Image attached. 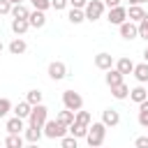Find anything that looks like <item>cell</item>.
Wrapping results in <instances>:
<instances>
[{
  "mask_svg": "<svg viewBox=\"0 0 148 148\" xmlns=\"http://www.w3.org/2000/svg\"><path fill=\"white\" fill-rule=\"evenodd\" d=\"M104 139H106V125H104V123H92V125L88 127V136H86L88 146H90V148H102Z\"/></svg>",
  "mask_w": 148,
  "mask_h": 148,
  "instance_id": "1",
  "label": "cell"
},
{
  "mask_svg": "<svg viewBox=\"0 0 148 148\" xmlns=\"http://www.w3.org/2000/svg\"><path fill=\"white\" fill-rule=\"evenodd\" d=\"M67 132H69V127L62 125L60 120H46V125H44V136H49V139H62V136H67Z\"/></svg>",
  "mask_w": 148,
  "mask_h": 148,
  "instance_id": "2",
  "label": "cell"
},
{
  "mask_svg": "<svg viewBox=\"0 0 148 148\" xmlns=\"http://www.w3.org/2000/svg\"><path fill=\"white\" fill-rule=\"evenodd\" d=\"M46 120H49V109H46L44 104H37V106H32L28 123H30L32 127H44V125H46Z\"/></svg>",
  "mask_w": 148,
  "mask_h": 148,
  "instance_id": "3",
  "label": "cell"
},
{
  "mask_svg": "<svg viewBox=\"0 0 148 148\" xmlns=\"http://www.w3.org/2000/svg\"><path fill=\"white\" fill-rule=\"evenodd\" d=\"M62 104H65V109H69V111H81L83 109V97L79 95V92H74V90H65L62 92Z\"/></svg>",
  "mask_w": 148,
  "mask_h": 148,
  "instance_id": "4",
  "label": "cell"
},
{
  "mask_svg": "<svg viewBox=\"0 0 148 148\" xmlns=\"http://www.w3.org/2000/svg\"><path fill=\"white\" fill-rule=\"evenodd\" d=\"M83 12H86V21H97L104 14V2L102 0H88Z\"/></svg>",
  "mask_w": 148,
  "mask_h": 148,
  "instance_id": "5",
  "label": "cell"
},
{
  "mask_svg": "<svg viewBox=\"0 0 148 148\" xmlns=\"http://www.w3.org/2000/svg\"><path fill=\"white\" fill-rule=\"evenodd\" d=\"M106 21H109V23H113V25H123V23L127 21V7L118 5V7L109 9V14H106Z\"/></svg>",
  "mask_w": 148,
  "mask_h": 148,
  "instance_id": "6",
  "label": "cell"
},
{
  "mask_svg": "<svg viewBox=\"0 0 148 148\" xmlns=\"http://www.w3.org/2000/svg\"><path fill=\"white\" fill-rule=\"evenodd\" d=\"M49 76H51L53 81H62V79L67 76V67H65V62H60V60L49 62Z\"/></svg>",
  "mask_w": 148,
  "mask_h": 148,
  "instance_id": "7",
  "label": "cell"
},
{
  "mask_svg": "<svg viewBox=\"0 0 148 148\" xmlns=\"http://www.w3.org/2000/svg\"><path fill=\"white\" fill-rule=\"evenodd\" d=\"M113 62H116V60H113V56H111V53H104V51H102V53H97V56H95V67H97V69L109 72V69H113Z\"/></svg>",
  "mask_w": 148,
  "mask_h": 148,
  "instance_id": "8",
  "label": "cell"
},
{
  "mask_svg": "<svg viewBox=\"0 0 148 148\" xmlns=\"http://www.w3.org/2000/svg\"><path fill=\"white\" fill-rule=\"evenodd\" d=\"M118 28H120V37H123V39H136V37H139V25L132 23V21H125V23L118 25Z\"/></svg>",
  "mask_w": 148,
  "mask_h": 148,
  "instance_id": "9",
  "label": "cell"
},
{
  "mask_svg": "<svg viewBox=\"0 0 148 148\" xmlns=\"http://www.w3.org/2000/svg\"><path fill=\"white\" fill-rule=\"evenodd\" d=\"M102 123H104L106 127H116V125L120 123V113H118L116 109H104V111H102Z\"/></svg>",
  "mask_w": 148,
  "mask_h": 148,
  "instance_id": "10",
  "label": "cell"
},
{
  "mask_svg": "<svg viewBox=\"0 0 148 148\" xmlns=\"http://www.w3.org/2000/svg\"><path fill=\"white\" fill-rule=\"evenodd\" d=\"M42 136H44V127H32V125H28V127L23 130V139L30 141V143H37Z\"/></svg>",
  "mask_w": 148,
  "mask_h": 148,
  "instance_id": "11",
  "label": "cell"
},
{
  "mask_svg": "<svg viewBox=\"0 0 148 148\" xmlns=\"http://www.w3.org/2000/svg\"><path fill=\"white\" fill-rule=\"evenodd\" d=\"M143 16H146V12H143L141 5H132V7L127 9V21H132V23H136V25L143 21Z\"/></svg>",
  "mask_w": 148,
  "mask_h": 148,
  "instance_id": "12",
  "label": "cell"
},
{
  "mask_svg": "<svg viewBox=\"0 0 148 148\" xmlns=\"http://www.w3.org/2000/svg\"><path fill=\"white\" fill-rule=\"evenodd\" d=\"M130 99H132V102H136V104H143V102L148 99V88H143V86L139 83L136 88H132V90H130Z\"/></svg>",
  "mask_w": 148,
  "mask_h": 148,
  "instance_id": "13",
  "label": "cell"
},
{
  "mask_svg": "<svg viewBox=\"0 0 148 148\" xmlns=\"http://www.w3.org/2000/svg\"><path fill=\"white\" fill-rule=\"evenodd\" d=\"M28 23H30V28H44V25H46V14L35 9V12H30Z\"/></svg>",
  "mask_w": 148,
  "mask_h": 148,
  "instance_id": "14",
  "label": "cell"
},
{
  "mask_svg": "<svg viewBox=\"0 0 148 148\" xmlns=\"http://www.w3.org/2000/svg\"><path fill=\"white\" fill-rule=\"evenodd\" d=\"M123 79H125V76H123L116 67H113V69H109V72H106V76H104V81H106V86H109V88L120 86V83H123Z\"/></svg>",
  "mask_w": 148,
  "mask_h": 148,
  "instance_id": "15",
  "label": "cell"
},
{
  "mask_svg": "<svg viewBox=\"0 0 148 148\" xmlns=\"http://www.w3.org/2000/svg\"><path fill=\"white\" fill-rule=\"evenodd\" d=\"M116 69L125 76V74H134V62L130 60V58H118L116 60Z\"/></svg>",
  "mask_w": 148,
  "mask_h": 148,
  "instance_id": "16",
  "label": "cell"
},
{
  "mask_svg": "<svg viewBox=\"0 0 148 148\" xmlns=\"http://www.w3.org/2000/svg\"><path fill=\"white\" fill-rule=\"evenodd\" d=\"M7 49H9V53H12V56H21V53H25L28 44H25L21 37H16V39H12V42H9V46H7Z\"/></svg>",
  "mask_w": 148,
  "mask_h": 148,
  "instance_id": "17",
  "label": "cell"
},
{
  "mask_svg": "<svg viewBox=\"0 0 148 148\" xmlns=\"http://www.w3.org/2000/svg\"><path fill=\"white\" fill-rule=\"evenodd\" d=\"M30 111H32V106L23 99V102H18L16 106H14V116L16 118H21V120H25V118H30Z\"/></svg>",
  "mask_w": 148,
  "mask_h": 148,
  "instance_id": "18",
  "label": "cell"
},
{
  "mask_svg": "<svg viewBox=\"0 0 148 148\" xmlns=\"http://www.w3.org/2000/svg\"><path fill=\"white\" fill-rule=\"evenodd\" d=\"M5 127H7V134H21V132L25 130V127H23V120H21V118H16V116H14V118H9Z\"/></svg>",
  "mask_w": 148,
  "mask_h": 148,
  "instance_id": "19",
  "label": "cell"
},
{
  "mask_svg": "<svg viewBox=\"0 0 148 148\" xmlns=\"http://www.w3.org/2000/svg\"><path fill=\"white\" fill-rule=\"evenodd\" d=\"M28 28H30L28 18H12V32H14V35H18V37H21Z\"/></svg>",
  "mask_w": 148,
  "mask_h": 148,
  "instance_id": "20",
  "label": "cell"
},
{
  "mask_svg": "<svg viewBox=\"0 0 148 148\" xmlns=\"http://www.w3.org/2000/svg\"><path fill=\"white\" fill-rule=\"evenodd\" d=\"M69 136H74V139H86V136H88V127L81 125V123H72V125H69Z\"/></svg>",
  "mask_w": 148,
  "mask_h": 148,
  "instance_id": "21",
  "label": "cell"
},
{
  "mask_svg": "<svg viewBox=\"0 0 148 148\" xmlns=\"http://www.w3.org/2000/svg\"><path fill=\"white\" fill-rule=\"evenodd\" d=\"M134 76H136L139 83H146V81H148V62L134 65Z\"/></svg>",
  "mask_w": 148,
  "mask_h": 148,
  "instance_id": "22",
  "label": "cell"
},
{
  "mask_svg": "<svg viewBox=\"0 0 148 148\" xmlns=\"http://www.w3.org/2000/svg\"><path fill=\"white\" fill-rule=\"evenodd\" d=\"M5 148H23V136L21 134H7Z\"/></svg>",
  "mask_w": 148,
  "mask_h": 148,
  "instance_id": "23",
  "label": "cell"
},
{
  "mask_svg": "<svg viewBox=\"0 0 148 148\" xmlns=\"http://www.w3.org/2000/svg\"><path fill=\"white\" fill-rule=\"evenodd\" d=\"M67 18H69V23L79 25V23H83V21H86V12H83V9H69Z\"/></svg>",
  "mask_w": 148,
  "mask_h": 148,
  "instance_id": "24",
  "label": "cell"
},
{
  "mask_svg": "<svg viewBox=\"0 0 148 148\" xmlns=\"http://www.w3.org/2000/svg\"><path fill=\"white\" fill-rule=\"evenodd\" d=\"M30 16V9L25 5H14L12 7V18H28Z\"/></svg>",
  "mask_w": 148,
  "mask_h": 148,
  "instance_id": "25",
  "label": "cell"
},
{
  "mask_svg": "<svg viewBox=\"0 0 148 148\" xmlns=\"http://www.w3.org/2000/svg\"><path fill=\"white\" fill-rule=\"evenodd\" d=\"M74 118H76V113H74V111H69V109H65V111H60V113H58V118H56V120H60L62 125H67V127H69V125L74 123Z\"/></svg>",
  "mask_w": 148,
  "mask_h": 148,
  "instance_id": "26",
  "label": "cell"
},
{
  "mask_svg": "<svg viewBox=\"0 0 148 148\" xmlns=\"http://www.w3.org/2000/svg\"><path fill=\"white\" fill-rule=\"evenodd\" d=\"M139 125L148 130V99L143 104H139Z\"/></svg>",
  "mask_w": 148,
  "mask_h": 148,
  "instance_id": "27",
  "label": "cell"
},
{
  "mask_svg": "<svg viewBox=\"0 0 148 148\" xmlns=\"http://www.w3.org/2000/svg\"><path fill=\"white\" fill-rule=\"evenodd\" d=\"M111 95H113L116 99H125V97H130V88H127L125 83H120V86L111 88Z\"/></svg>",
  "mask_w": 148,
  "mask_h": 148,
  "instance_id": "28",
  "label": "cell"
},
{
  "mask_svg": "<svg viewBox=\"0 0 148 148\" xmlns=\"http://www.w3.org/2000/svg\"><path fill=\"white\" fill-rule=\"evenodd\" d=\"M25 102H28L30 106H37V104H42V90H28V95H25Z\"/></svg>",
  "mask_w": 148,
  "mask_h": 148,
  "instance_id": "29",
  "label": "cell"
},
{
  "mask_svg": "<svg viewBox=\"0 0 148 148\" xmlns=\"http://www.w3.org/2000/svg\"><path fill=\"white\" fill-rule=\"evenodd\" d=\"M74 123H81V125L90 127V125H92V116H90L88 111H76V118H74Z\"/></svg>",
  "mask_w": 148,
  "mask_h": 148,
  "instance_id": "30",
  "label": "cell"
},
{
  "mask_svg": "<svg viewBox=\"0 0 148 148\" xmlns=\"http://www.w3.org/2000/svg\"><path fill=\"white\" fill-rule=\"evenodd\" d=\"M60 148H79V141L74 136H62L60 139Z\"/></svg>",
  "mask_w": 148,
  "mask_h": 148,
  "instance_id": "31",
  "label": "cell"
},
{
  "mask_svg": "<svg viewBox=\"0 0 148 148\" xmlns=\"http://www.w3.org/2000/svg\"><path fill=\"white\" fill-rule=\"evenodd\" d=\"M9 111H12V102L7 97H0V118H5Z\"/></svg>",
  "mask_w": 148,
  "mask_h": 148,
  "instance_id": "32",
  "label": "cell"
},
{
  "mask_svg": "<svg viewBox=\"0 0 148 148\" xmlns=\"http://www.w3.org/2000/svg\"><path fill=\"white\" fill-rule=\"evenodd\" d=\"M139 37H141V39H148V14H146L143 21L139 23Z\"/></svg>",
  "mask_w": 148,
  "mask_h": 148,
  "instance_id": "33",
  "label": "cell"
},
{
  "mask_svg": "<svg viewBox=\"0 0 148 148\" xmlns=\"http://www.w3.org/2000/svg\"><path fill=\"white\" fill-rule=\"evenodd\" d=\"M32 2V7L37 9V12H46L49 7H51V0H30Z\"/></svg>",
  "mask_w": 148,
  "mask_h": 148,
  "instance_id": "34",
  "label": "cell"
},
{
  "mask_svg": "<svg viewBox=\"0 0 148 148\" xmlns=\"http://www.w3.org/2000/svg\"><path fill=\"white\" fill-rule=\"evenodd\" d=\"M134 148H148V134L136 136V139H134Z\"/></svg>",
  "mask_w": 148,
  "mask_h": 148,
  "instance_id": "35",
  "label": "cell"
},
{
  "mask_svg": "<svg viewBox=\"0 0 148 148\" xmlns=\"http://www.w3.org/2000/svg\"><path fill=\"white\" fill-rule=\"evenodd\" d=\"M69 5V0H51V7L56 9V12H60V9H65Z\"/></svg>",
  "mask_w": 148,
  "mask_h": 148,
  "instance_id": "36",
  "label": "cell"
},
{
  "mask_svg": "<svg viewBox=\"0 0 148 148\" xmlns=\"http://www.w3.org/2000/svg\"><path fill=\"white\" fill-rule=\"evenodd\" d=\"M0 14H12V2L9 0H0Z\"/></svg>",
  "mask_w": 148,
  "mask_h": 148,
  "instance_id": "37",
  "label": "cell"
},
{
  "mask_svg": "<svg viewBox=\"0 0 148 148\" xmlns=\"http://www.w3.org/2000/svg\"><path fill=\"white\" fill-rule=\"evenodd\" d=\"M69 5H72V9H86L88 0H69Z\"/></svg>",
  "mask_w": 148,
  "mask_h": 148,
  "instance_id": "38",
  "label": "cell"
},
{
  "mask_svg": "<svg viewBox=\"0 0 148 148\" xmlns=\"http://www.w3.org/2000/svg\"><path fill=\"white\" fill-rule=\"evenodd\" d=\"M104 5H109V9H113V7H118L120 5V0H102Z\"/></svg>",
  "mask_w": 148,
  "mask_h": 148,
  "instance_id": "39",
  "label": "cell"
},
{
  "mask_svg": "<svg viewBox=\"0 0 148 148\" xmlns=\"http://www.w3.org/2000/svg\"><path fill=\"white\" fill-rule=\"evenodd\" d=\"M127 2H130V7L132 5H141V0H127Z\"/></svg>",
  "mask_w": 148,
  "mask_h": 148,
  "instance_id": "40",
  "label": "cell"
},
{
  "mask_svg": "<svg viewBox=\"0 0 148 148\" xmlns=\"http://www.w3.org/2000/svg\"><path fill=\"white\" fill-rule=\"evenodd\" d=\"M9 2H12V7L14 5H23V0H9Z\"/></svg>",
  "mask_w": 148,
  "mask_h": 148,
  "instance_id": "41",
  "label": "cell"
},
{
  "mask_svg": "<svg viewBox=\"0 0 148 148\" xmlns=\"http://www.w3.org/2000/svg\"><path fill=\"white\" fill-rule=\"evenodd\" d=\"M143 60L148 62V46H146V51H143Z\"/></svg>",
  "mask_w": 148,
  "mask_h": 148,
  "instance_id": "42",
  "label": "cell"
},
{
  "mask_svg": "<svg viewBox=\"0 0 148 148\" xmlns=\"http://www.w3.org/2000/svg\"><path fill=\"white\" fill-rule=\"evenodd\" d=\"M25 148H39V146H37V143H30V146H25Z\"/></svg>",
  "mask_w": 148,
  "mask_h": 148,
  "instance_id": "43",
  "label": "cell"
},
{
  "mask_svg": "<svg viewBox=\"0 0 148 148\" xmlns=\"http://www.w3.org/2000/svg\"><path fill=\"white\" fill-rule=\"evenodd\" d=\"M2 49H5V44H2V39H0V53H2Z\"/></svg>",
  "mask_w": 148,
  "mask_h": 148,
  "instance_id": "44",
  "label": "cell"
},
{
  "mask_svg": "<svg viewBox=\"0 0 148 148\" xmlns=\"http://www.w3.org/2000/svg\"><path fill=\"white\" fill-rule=\"evenodd\" d=\"M141 2H148V0H141Z\"/></svg>",
  "mask_w": 148,
  "mask_h": 148,
  "instance_id": "45",
  "label": "cell"
}]
</instances>
